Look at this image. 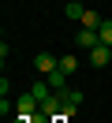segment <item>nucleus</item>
<instances>
[{
  "mask_svg": "<svg viewBox=\"0 0 112 123\" xmlns=\"http://www.w3.org/2000/svg\"><path fill=\"white\" fill-rule=\"evenodd\" d=\"M64 93H67V90H64ZM64 93H60V90H56V93H52V97H49V101H45V105H41V108H37V119H56V116H60V112H64Z\"/></svg>",
  "mask_w": 112,
  "mask_h": 123,
  "instance_id": "obj_1",
  "label": "nucleus"
},
{
  "mask_svg": "<svg viewBox=\"0 0 112 123\" xmlns=\"http://www.w3.org/2000/svg\"><path fill=\"white\" fill-rule=\"evenodd\" d=\"M90 63H93V67H108V63H112V45H105V41L93 45V49H90Z\"/></svg>",
  "mask_w": 112,
  "mask_h": 123,
  "instance_id": "obj_2",
  "label": "nucleus"
},
{
  "mask_svg": "<svg viewBox=\"0 0 112 123\" xmlns=\"http://www.w3.org/2000/svg\"><path fill=\"white\" fill-rule=\"evenodd\" d=\"M34 108H41V101H37L34 93H22V97L15 101V112H19V116H34ZM34 119H37V116H34Z\"/></svg>",
  "mask_w": 112,
  "mask_h": 123,
  "instance_id": "obj_3",
  "label": "nucleus"
},
{
  "mask_svg": "<svg viewBox=\"0 0 112 123\" xmlns=\"http://www.w3.org/2000/svg\"><path fill=\"white\" fill-rule=\"evenodd\" d=\"M34 67L41 71V75H49V71H56V67H60V56H52V52H37Z\"/></svg>",
  "mask_w": 112,
  "mask_h": 123,
  "instance_id": "obj_4",
  "label": "nucleus"
},
{
  "mask_svg": "<svg viewBox=\"0 0 112 123\" xmlns=\"http://www.w3.org/2000/svg\"><path fill=\"white\" fill-rule=\"evenodd\" d=\"M75 41H79V49H93V45H101V34H97V30H86V26H82V30L75 34Z\"/></svg>",
  "mask_w": 112,
  "mask_h": 123,
  "instance_id": "obj_5",
  "label": "nucleus"
},
{
  "mask_svg": "<svg viewBox=\"0 0 112 123\" xmlns=\"http://www.w3.org/2000/svg\"><path fill=\"white\" fill-rule=\"evenodd\" d=\"M79 23L86 26V30H101V23H105V19L97 15V11H90V8H86V11H82V19H79Z\"/></svg>",
  "mask_w": 112,
  "mask_h": 123,
  "instance_id": "obj_6",
  "label": "nucleus"
},
{
  "mask_svg": "<svg viewBox=\"0 0 112 123\" xmlns=\"http://www.w3.org/2000/svg\"><path fill=\"white\" fill-rule=\"evenodd\" d=\"M45 82H49L52 90H60V93H64V86H67V75L56 67V71H49V75H45Z\"/></svg>",
  "mask_w": 112,
  "mask_h": 123,
  "instance_id": "obj_7",
  "label": "nucleus"
},
{
  "mask_svg": "<svg viewBox=\"0 0 112 123\" xmlns=\"http://www.w3.org/2000/svg\"><path fill=\"white\" fill-rule=\"evenodd\" d=\"M67 19H82V11H86V4H79V0H67Z\"/></svg>",
  "mask_w": 112,
  "mask_h": 123,
  "instance_id": "obj_8",
  "label": "nucleus"
},
{
  "mask_svg": "<svg viewBox=\"0 0 112 123\" xmlns=\"http://www.w3.org/2000/svg\"><path fill=\"white\" fill-rule=\"evenodd\" d=\"M75 67H79L75 56H60V71H64V75H75Z\"/></svg>",
  "mask_w": 112,
  "mask_h": 123,
  "instance_id": "obj_9",
  "label": "nucleus"
},
{
  "mask_svg": "<svg viewBox=\"0 0 112 123\" xmlns=\"http://www.w3.org/2000/svg\"><path fill=\"white\" fill-rule=\"evenodd\" d=\"M97 34H101V41H105V45H112V19H105Z\"/></svg>",
  "mask_w": 112,
  "mask_h": 123,
  "instance_id": "obj_10",
  "label": "nucleus"
},
{
  "mask_svg": "<svg viewBox=\"0 0 112 123\" xmlns=\"http://www.w3.org/2000/svg\"><path fill=\"white\" fill-rule=\"evenodd\" d=\"M30 119H34V116H19V119H15V123H30Z\"/></svg>",
  "mask_w": 112,
  "mask_h": 123,
  "instance_id": "obj_11",
  "label": "nucleus"
},
{
  "mask_svg": "<svg viewBox=\"0 0 112 123\" xmlns=\"http://www.w3.org/2000/svg\"><path fill=\"white\" fill-rule=\"evenodd\" d=\"M79 4H86V0H79Z\"/></svg>",
  "mask_w": 112,
  "mask_h": 123,
  "instance_id": "obj_12",
  "label": "nucleus"
}]
</instances>
